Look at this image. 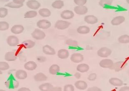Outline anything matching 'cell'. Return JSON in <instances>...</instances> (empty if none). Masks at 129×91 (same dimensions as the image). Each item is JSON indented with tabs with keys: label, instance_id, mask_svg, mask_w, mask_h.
I'll return each mask as SVG.
<instances>
[{
	"label": "cell",
	"instance_id": "obj_18",
	"mask_svg": "<svg viewBox=\"0 0 129 91\" xmlns=\"http://www.w3.org/2000/svg\"><path fill=\"white\" fill-rule=\"evenodd\" d=\"M15 77L18 80H25L27 77V72L25 70L21 69L18 70L15 72Z\"/></svg>",
	"mask_w": 129,
	"mask_h": 91
},
{
	"label": "cell",
	"instance_id": "obj_35",
	"mask_svg": "<svg viewBox=\"0 0 129 91\" xmlns=\"http://www.w3.org/2000/svg\"><path fill=\"white\" fill-rule=\"evenodd\" d=\"M113 0H100L99 4L100 6L105 7L106 6H110L112 4Z\"/></svg>",
	"mask_w": 129,
	"mask_h": 91
},
{
	"label": "cell",
	"instance_id": "obj_26",
	"mask_svg": "<svg viewBox=\"0 0 129 91\" xmlns=\"http://www.w3.org/2000/svg\"><path fill=\"white\" fill-rule=\"evenodd\" d=\"M77 32L81 34H86L90 33V28L86 26H80L77 28Z\"/></svg>",
	"mask_w": 129,
	"mask_h": 91
},
{
	"label": "cell",
	"instance_id": "obj_34",
	"mask_svg": "<svg viewBox=\"0 0 129 91\" xmlns=\"http://www.w3.org/2000/svg\"><path fill=\"white\" fill-rule=\"evenodd\" d=\"M9 28V24L5 21L0 22V30L5 31L8 30Z\"/></svg>",
	"mask_w": 129,
	"mask_h": 91
},
{
	"label": "cell",
	"instance_id": "obj_10",
	"mask_svg": "<svg viewBox=\"0 0 129 91\" xmlns=\"http://www.w3.org/2000/svg\"><path fill=\"white\" fill-rule=\"evenodd\" d=\"M126 63L123 61H119L114 63L111 70H115V72H119L122 70L125 67Z\"/></svg>",
	"mask_w": 129,
	"mask_h": 91
},
{
	"label": "cell",
	"instance_id": "obj_7",
	"mask_svg": "<svg viewBox=\"0 0 129 91\" xmlns=\"http://www.w3.org/2000/svg\"><path fill=\"white\" fill-rule=\"evenodd\" d=\"M114 64V62L111 60L106 58L100 61L99 65L101 68H109L111 69Z\"/></svg>",
	"mask_w": 129,
	"mask_h": 91
},
{
	"label": "cell",
	"instance_id": "obj_4",
	"mask_svg": "<svg viewBox=\"0 0 129 91\" xmlns=\"http://www.w3.org/2000/svg\"><path fill=\"white\" fill-rule=\"evenodd\" d=\"M5 85L8 89H16L19 86V82L14 78H9L5 82Z\"/></svg>",
	"mask_w": 129,
	"mask_h": 91
},
{
	"label": "cell",
	"instance_id": "obj_25",
	"mask_svg": "<svg viewBox=\"0 0 129 91\" xmlns=\"http://www.w3.org/2000/svg\"><path fill=\"white\" fill-rule=\"evenodd\" d=\"M60 70V68L57 64H54L52 65L49 69V74L52 75H57L59 74Z\"/></svg>",
	"mask_w": 129,
	"mask_h": 91
},
{
	"label": "cell",
	"instance_id": "obj_32",
	"mask_svg": "<svg viewBox=\"0 0 129 91\" xmlns=\"http://www.w3.org/2000/svg\"><path fill=\"white\" fill-rule=\"evenodd\" d=\"M118 41L121 44H127L129 43V35L127 34L122 35L118 38Z\"/></svg>",
	"mask_w": 129,
	"mask_h": 91
},
{
	"label": "cell",
	"instance_id": "obj_31",
	"mask_svg": "<svg viewBox=\"0 0 129 91\" xmlns=\"http://www.w3.org/2000/svg\"><path fill=\"white\" fill-rule=\"evenodd\" d=\"M66 44L68 46L73 48H77L79 47L78 42L72 39H67L66 40Z\"/></svg>",
	"mask_w": 129,
	"mask_h": 91
},
{
	"label": "cell",
	"instance_id": "obj_37",
	"mask_svg": "<svg viewBox=\"0 0 129 91\" xmlns=\"http://www.w3.org/2000/svg\"><path fill=\"white\" fill-rule=\"evenodd\" d=\"M10 66L7 62H0V71H5L9 69Z\"/></svg>",
	"mask_w": 129,
	"mask_h": 91
},
{
	"label": "cell",
	"instance_id": "obj_13",
	"mask_svg": "<svg viewBox=\"0 0 129 91\" xmlns=\"http://www.w3.org/2000/svg\"><path fill=\"white\" fill-rule=\"evenodd\" d=\"M125 20V18L124 16L120 15L115 16L111 21V24L113 26H118L123 23Z\"/></svg>",
	"mask_w": 129,
	"mask_h": 91
},
{
	"label": "cell",
	"instance_id": "obj_17",
	"mask_svg": "<svg viewBox=\"0 0 129 91\" xmlns=\"http://www.w3.org/2000/svg\"><path fill=\"white\" fill-rule=\"evenodd\" d=\"M17 56L16 53L14 52H8L5 54L4 58L7 62H13L17 59Z\"/></svg>",
	"mask_w": 129,
	"mask_h": 91
},
{
	"label": "cell",
	"instance_id": "obj_22",
	"mask_svg": "<svg viewBox=\"0 0 129 91\" xmlns=\"http://www.w3.org/2000/svg\"><path fill=\"white\" fill-rule=\"evenodd\" d=\"M48 77L42 72H39L34 76V79L36 82H44L47 80Z\"/></svg>",
	"mask_w": 129,
	"mask_h": 91
},
{
	"label": "cell",
	"instance_id": "obj_24",
	"mask_svg": "<svg viewBox=\"0 0 129 91\" xmlns=\"http://www.w3.org/2000/svg\"><path fill=\"white\" fill-rule=\"evenodd\" d=\"M90 67L88 64H80L76 67V70L81 73L86 72L89 70Z\"/></svg>",
	"mask_w": 129,
	"mask_h": 91
},
{
	"label": "cell",
	"instance_id": "obj_50",
	"mask_svg": "<svg viewBox=\"0 0 129 91\" xmlns=\"http://www.w3.org/2000/svg\"><path fill=\"white\" fill-rule=\"evenodd\" d=\"M126 0L127 3L129 4V0Z\"/></svg>",
	"mask_w": 129,
	"mask_h": 91
},
{
	"label": "cell",
	"instance_id": "obj_9",
	"mask_svg": "<svg viewBox=\"0 0 129 91\" xmlns=\"http://www.w3.org/2000/svg\"><path fill=\"white\" fill-rule=\"evenodd\" d=\"M84 60L83 55L79 53H76L72 54L70 57L71 61L73 63L78 64L82 62Z\"/></svg>",
	"mask_w": 129,
	"mask_h": 91
},
{
	"label": "cell",
	"instance_id": "obj_41",
	"mask_svg": "<svg viewBox=\"0 0 129 91\" xmlns=\"http://www.w3.org/2000/svg\"><path fill=\"white\" fill-rule=\"evenodd\" d=\"M97 78V74L95 73H91L90 74H89L88 77L87 78V79L88 80L90 81H93L96 80Z\"/></svg>",
	"mask_w": 129,
	"mask_h": 91
},
{
	"label": "cell",
	"instance_id": "obj_42",
	"mask_svg": "<svg viewBox=\"0 0 129 91\" xmlns=\"http://www.w3.org/2000/svg\"><path fill=\"white\" fill-rule=\"evenodd\" d=\"M37 60L39 63H42L45 62L47 60V58L44 56H39L37 57Z\"/></svg>",
	"mask_w": 129,
	"mask_h": 91
},
{
	"label": "cell",
	"instance_id": "obj_20",
	"mask_svg": "<svg viewBox=\"0 0 129 91\" xmlns=\"http://www.w3.org/2000/svg\"><path fill=\"white\" fill-rule=\"evenodd\" d=\"M38 65L36 62L34 61H29L25 63L24 67L25 70L29 71H33L36 69Z\"/></svg>",
	"mask_w": 129,
	"mask_h": 91
},
{
	"label": "cell",
	"instance_id": "obj_30",
	"mask_svg": "<svg viewBox=\"0 0 129 91\" xmlns=\"http://www.w3.org/2000/svg\"><path fill=\"white\" fill-rule=\"evenodd\" d=\"M52 6L54 9H61L64 6V4L61 0H56L52 4Z\"/></svg>",
	"mask_w": 129,
	"mask_h": 91
},
{
	"label": "cell",
	"instance_id": "obj_14",
	"mask_svg": "<svg viewBox=\"0 0 129 91\" xmlns=\"http://www.w3.org/2000/svg\"><path fill=\"white\" fill-rule=\"evenodd\" d=\"M42 51L46 55H54L56 53L55 50L48 44L44 46L42 48Z\"/></svg>",
	"mask_w": 129,
	"mask_h": 91
},
{
	"label": "cell",
	"instance_id": "obj_15",
	"mask_svg": "<svg viewBox=\"0 0 129 91\" xmlns=\"http://www.w3.org/2000/svg\"><path fill=\"white\" fill-rule=\"evenodd\" d=\"M24 29L25 28L22 25H15L11 28V31L13 34H20L23 32Z\"/></svg>",
	"mask_w": 129,
	"mask_h": 91
},
{
	"label": "cell",
	"instance_id": "obj_36",
	"mask_svg": "<svg viewBox=\"0 0 129 91\" xmlns=\"http://www.w3.org/2000/svg\"><path fill=\"white\" fill-rule=\"evenodd\" d=\"M23 6V4H15L13 2H8L5 5V7H8L9 8H15V9H18V8H21Z\"/></svg>",
	"mask_w": 129,
	"mask_h": 91
},
{
	"label": "cell",
	"instance_id": "obj_23",
	"mask_svg": "<svg viewBox=\"0 0 129 91\" xmlns=\"http://www.w3.org/2000/svg\"><path fill=\"white\" fill-rule=\"evenodd\" d=\"M69 56V52L66 49H60L58 51V57L61 60L67 59L68 58Z\"/></svg>",
	"mask_w": 129,
	"mask_h": 91
},
{
	"label": "cell",
	"instance_id": "obj_52",
	"mask_svg": "<svg viewBox=\"0 0 129 91\" xmlns=\"http://www.w3.org/2000/svg\"><path fill=\"white\" fill-rule=\"evenodd\" d=\"M127 74H128V75H129V70L127 71Z\"/></svg>",
	"mask_w": 129,
	"mask_h": 91
},
{
	"label": "cell",
	"instance_id": "obj_1",
	"mask_svg": "<svg viewBox=\"0 0 129 91\" xmlns=\"http://www.w3.org/2000/svg\"><path fill=\"white\" fill-rule=\"evenodd\" d=\"M31 36L33 38L36 40H42L46 37L45 33L39 28H36L34 30Z\"/></svg>",
	"mask_w": 129,
	"mask_h": 91
},
{
	"label": "cell",
	"instance_id": "obj_40",
	"mask_svg": "<svg viewBox=\"0 0 129 91\" xmlns=\"http://www.w3.org/2000/svg\"><path fill=\"white\" fill-rule=\"evenodd\" d=\"M74 1L78 6H84L87 2V0H74Z\"/></svg>",
	"mask_w": 129,
	"mask_h": 91
},
{
	"label": "cell",
	"instance_id": "obj_45",
	"mask_svg": "<svg viewBox=\"0 0 129 91\" xmlns=\"http://www.w3.org/2000/svg\"><path fill=\"white\" fill-rule=\"evenodd\" d=\"M49 91H62V90L60 86H53Z\"/></svg>",
	"mask_w": 129,
	"mask_h": 91
},
{
	"label": "cell",
	"instance_id": "obj_48",
	"mask_svg": "<svg viewBox=\"0 0 129 91\" xmlns=\"http://www.w3.org/2000/svg\"><path fill=\"white\" fill-rule=\"evenodd\" d=\"M17 91H31L30 90L27 88H25V87H23V88H20V89L18 90Z\"/></svg>",
	"mask_w": 129,
	"mask_h": 91
},
{
	"label": "cell",
	"instance_id": "obj_28",
	"mask_svg": "<svg viewBox=\"0 0 129 91\" xmlns=\"http://www.w3.org/2000/svg\"><path fill=\"white\" fill-rule=\"evenodd\" d=\"M39 14L43 18H48L51 15V12L47 8H42L38 12Z\"/></svg>",
	"mask_w": 129,
	"mask_h": 91
},
{
	"label": "cell",
	"instance_id": "obj_19",
	"mask_svg": "<svg viewBox=\"0 0 129 91\" xmlns=\"http://www.w3.org/2000/svg\"><path fill=\"white\" fill-rule=\"evenodd\" d=\"M85 22L90 24H94L97 23L99 20L94 15H87L84 18Z\"/></svg>",
	"mask_w": 129,
	"mask_h": 91
},
{
	"label": "cell",
	"instance_id": "obj_6",
	"mask_svg": "<svg viewBox=\"0 0 129 91\" xmlns=\"http://www.w3.org/2000/svg\"><path fill=\"white\" fill-rule=\"evenodd\" d=\"M37 26L40 29H47L51 26L52 24L49 20L43 19L38 21Z\"/></svg>",
	"mask_w": 129,
	"mask_h": 91
},
{
	"label": "cell",
	"instance_id": "obj_27",
	"mask_svg": "<svg viewBox=\"0 0 129 91\" xmlns=\"http://www.w3.org/2000/svg\"><path fill=\"white\" fill-rule=\"evenodd\" d=\"M22 44L24 48L25 49H31L35 46V42L32 40H27L23 41Z\"/></svg>",
	"mask_w": 129,
	"mask_h": 91
},
{
	"label": "cell",
	"instance_id": "obj_2",
	"mask_svg": "<svg viewBox=\"0 0 129 91\" xmlns=\"http://www.w3.org/2000/svg\"><path fill=\"white\" fill-rule=\"evenodd\" d=\"M112 51L107 47H102L97 51V55L102 58H107L112 54Z\"/></svg>",
	"mask_w": 129,
	"mask_h": 91
},
{
	"label": "cell",
	"instance_id": "obj_12",
	"mask_svg": "<svg viewBox=\"0 0 129 91\" xmlns=\"http://www.w3.org/2000/svg\"><path fill=\"white\" fill-rule=\"evenodd\" d=\"M75 13L79 15H85L88 12V9L84 6H76L74 8Z\"/></svg>",
	"mask_w": 129,
	"mask_h": 91
},
{
	"label": "cell",
	"instance_id": "obj_51",
	"mask_svg": "<svg viewBox=\"0 0 129 91\" xmlns=\"http://www.w3.org/2000/svg\"><path fill=\"white\" fill-rule=\"evenodd\" d=\"M0 91H6L5 90H0Z\"/></svg>",
	"mask_w": 129,
	"mask_h": 91
},
{
	"label": "cell",
	"instance_id": "obj_46",
	"mask_svg": "<svg viewBox=\"0 0 129 91\" xmlns=\"http://www.w3.org/2000/svg\"><path fill=\"white\" fill-rule=\"evenodd\" d=\"M118 91H129V86H124L120 88Z\"/></svg>",
	"mask_w": 129,
	"mask_h": 91
},
{
	"label": "cell",
	"instance_id": "obj_39",
	"mask_svg": "<svg viewBox=\"0 0 129 91\" xmlns=\"http://www.w3.org/2000/svg\"><path fill=\"white\" fill-rule=\"evenodd\" d=\"M75 88L72 84H67L63 86V91H74Z\"/></svg>",
	"mask_w": 129,
	"mask_h": 91
},
{
	"label": "cell",
	"instance_id": "obj_33",
	"mask_svg": "<svg viewBox=\"0 0 129 91\" xmlns=\"http://www.w3.org/2000/svg\"><path fill=\"white\" fill-rule=\"evenodd\" d=\"M38 15L37 12L35 10H29L26 12L24 14V18L26 19H30L35 18Z\"/></svg>",
	"mask_w": 129,
	"mask_h": 91
},
{
	"label": "cell",
	"instance_id": "obj_16",
	"mask_svg": "<svg viewBox=\"0 0 129 91\" xmlns=\"http://www.w3.org/2000/svg\"><path fill=\"white\" fill-rule=\"evenodd\" d=\"M75 88L80 90H86L88 88V84L83 80H78L74 83Z\"/></svg>",
	"mask_w": 129,
	"mask_h": 91
},
{
	"label": "cell",
	"instance_id": "obj_38",
	"mask_svg": "<svg viewBox=\"0 0 129 91\" xmlns=\"http://www.w3.org/2000/svg\"><path fill=\"white\" fill-rule=\"evenodd\" d=\"M8 9L6 8H0V18H4L8 14Z\"/></svg>",
	"mask_w": 129,
	"mask_h": 91
},
{
	"label": "cell",
	"instance_id": "obj_29",
	"mask_svg": "<svg viewBox=\"0 0 129 91\" xmlns=\"http://www.w3.org/2000/svg\"><path fill=\"white\" fill-rule=\"evenodd\" d=\"M53 86L48 82L41 84L39 86V89L41 91H49L53 88Z\"/></svg>",
	"mask_w": 129,
	"mask_h": 91
},
{
	"label": "cell",
	"instance_id": "obj_49",
	"mask_svg": "<svg viewBox=\"0 0 129 91\" xmlns=\"http://www.w3.org/2000/svg\"><path fill=\"white\" fill-rule=\"evenodd\" d=\"M1 1L3 2H8V1H9V0H1Z\"/></svg>",
	"mask_w": 129,
	"mask_h": 91
},
{
	"label": "cell",
	"instance_id": "obj_8",
	"mask_svg": "<svg viewBox=\"0 0 129 91\" xmlns=\"http://www.w3.org/2000/svg\"><path fill=\"white\" fill-rule=\"evenodd\" d=\"M26 6L28 8L35 10L41 7V4L36 0H29L26 2Z\"/></svg>",
	"mask_w": 129,
	"mask_h": 91
},
{
	"label": "cell",
	"instance_id": "obj_11",
	"mask_svg": "<svg viewBox=\"0 0 129 91\" xmlns=\"http://www.w3.org/2000/svg\"><path fill=\"white\" fill-rule=\"evenodd\" d=\"M60 16L63 20H69L72 19L74 17V14L73 11L67 10L61 12L60 14Z\"/></svg>",
	"mask_w": 129,
	"mask_h": 91
},
{
	"label": "cell",
	"instance_id": "obj_43",
	"mask_svg": "<svg viewBox=\"0 0 129 91\" xmlns=\"http://www.w3.org/2000/svg\"><path fill=\"white\" fill-rule=\"evenodd\" d=\"M87 91H102V90L98 86H94L88 88L87 89Z\"/></svg>",
	"mask_w": 129,
	"mask_h": 91
},
{
	"label": "cell",
	"instance_id": "obj_44",
	"mask_svg": "<svg viewBox=\"0 0 129 91\" xmlns=\"http://www.w3.org/2000/svg\"><path fill=\"white\" fill-rule=\"evenodd\" d=\"M25 0H13V2L15 4L20 5V4H23Z\"/></svg>",
	"mask_w": 129,
	"mask_h": 91
},
{
	"label": "cell",
	"instance_id": "obj_3",
	"mask_svg": "<svg viewBox=\"0 0 129 91\" xmlns=\"http://www.w3.org/2000/svg\"><path fill=\"white\" fill-rule=\"evenodd\" d=\"M70 22L65 20H58L55 23L54 27L60 30H63L69 27L70 25Z\"/></svg>",
	"mask_w": 129,
	"mask_h": 91
},
{
	"label": "cell",
	"instance_id": "obj_21",
	"mask_svg": "<svg viewBox=\"0 0 129 91\" xmlns=\"http://www.w3.org/2000/svg\"><path fill=\"white\" fill-rule=\"evenodd\" d=\"M109 82L111 85L115 86H121L123 85V81L117 78H111L109 80Z\"/></svg>",
	"mask_w": 129,
	"mask_h": 91
},
{
	"label": "cell",
	"instance_id": "obj_47",
	"mask_svg": "<svg viewBox=\"0 0 129 91\" xmlns=\"http://www.w3.org/2000/svg\"><path fill=\"white\" fill-rule=\"evenodd\" d=\"M74 76L77 79H80L81 77V72H76L74 74Z\"/></svg>",
	"mask_w": 129,
	"mask_h": 91
},
{
	"label": "cell",
	"instance_id": "obj_5",
	"mask_svg": "<svg viewBox=\"0 0 129 91\" xmlns=\"http://www.w3.org/2000/svg\"><path fill=\"white\" fill-rule=\"evenodd\" d=\"M7 43L8 46L11 47H15L18 45L19 39L17 36L14 35H11L7 38Z\"/></svg>",
	"mask_w": 129,
	"mask_h": 91
}]
</instances>
